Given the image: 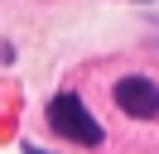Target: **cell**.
Masks as SVG:
<instances>
[{
	"instance_id": "cell-1",
	"label": "cell",
	"mask_w": 159,
	"mask_h": 154,
	"mask_svg": "<svg viewBox=\"0 0 159 154\" xmlns=\"http://www.w3.org/2000/svg\"><path fill=\"white\" fill-rule=\"evenodd\" d=\"M48 125L63 135V140H72V144H101V140H106L101 120L82 106L77 92H63V96H53V101H48Z\"/></svg>"
},
{
	"instance_id": "cell-2",
	"label": "cell",
	"mask_w": 159,
	"mask_h": 154,
	"mask_svg": "<svg viewBox=\"0 0 159 154\" xmlns=\"http://www.w3.org/2000/svg\"><path fill=\"white\" fill-rule=\"evenodd\" d=\"M116 106H120L125 116L149 120V116H159V87L149 82V77L130 72V77H120V82H116Z\"/></svg>"
}]
</instances>
